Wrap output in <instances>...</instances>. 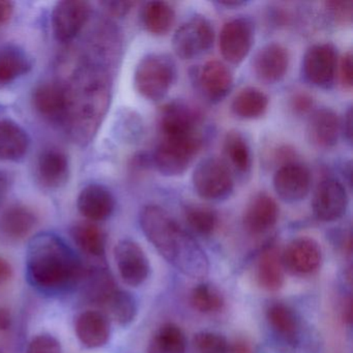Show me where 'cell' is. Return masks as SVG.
Returning <instances> with one entry per match:
<instances>
[{
  "label": "cell",
  "mask_w": 353,
  "mask_h": 353,
  "mask_svg": "<svg viewBox=\"0 0 353 353\" xmlns=\"http://www.w3.org/2000/svg\"><path fill=\"white\" fill-rule=\"evenodd\" d=\"M72 239L86 255L101 258L105 255L106 236L102 229L92 222H82L71 229Z\"/></svg>",
  "instance_id": "obj_33"
},
{
  "label": "cell",
  "mask_w": 353,
  "mask_h": 353,
  "mask_svg": "<svg viewBox=\"0 0 353 353\" xmlns=\"http://www.w3.org/2000/svg\"><path fill=\"white\" fill-rule=\"evenodd\" d=\"M140 226L157 251L179 272L192 279H204L210 272V260L197 241L161 206H144Z\"/></svg>",
  "instance_id": "obj_1"
},
{
  "label": "cell",
  "mask_w": 353,
  "mask_h": 353,
  "mask_svg": "<svg viewBox=\"0 0 353 353\" xmlns=\"http://www.w3.org/2000/svg\"><path fill=\"white\" fill-rule=\"evenodd\" d=\"M285 272L295 276H307L319 270L322 262V250L315 239L299 237L288 243L282 251Z\"/></svg>",
  "instance_id": "obj_14"
},
{
  "label": "cell",
  "mask_w": 353,
  "mask_h": 353,
  "mask_svg": "<svg viewBox=\"0 0 353 353\" xmlns=\"http://www.w3.org/2000/svg\"><path fill=\"white\" fill-rule=\"evenodd\" d=\"M214 41L212 23L205 17L194 16L175 30L172 47L179 59H192L210 50Z\"/></svg>",
  "instance_id": "obj_8"
},
{
  "label": "cell",
  "mask_w": 353,
  "mask_h": 353,
  "mask_svg": "<svg viewBox=\"0 0 353 353\" xmlns=\"http://www.w3.org/2000/svg\"><path fill=\"white\" fill-rule=\"evenodd\" d=\"M341 132L349 144L352 143V109L349 108L345 113L344 119L341 121Z\"/></svg>",
  "instance_id": "obj_45"
},
{
  "label": "cell",
  "mask_w": 353,
  "mask_h": 353,
  "mask_svg": "<svg viewBox=\"0 0 353 353\" xmlns=\"http://www.w3.org/2000/svg\"><path fill=\"white\" fill-rule=\"evenodd\" d=\"M92 7L83 0H63L55 5L51 14L53 34L59 42L74 40L90 20Z\"/></svg>",
  "instance_id": "obj_10"
},
{
  "label": "cell",
  "mask_w": 353,
  "mask_h": 353,
  "mask_svg": "<svg viewBox=\"0 0 353 353\" xmlns=\"http://www.w3.org/2000/svg\"><path fill=\"white\" fill-rule=\"evenodd\" d=\"M353 63L352 52L347 51L340 61H338L336 75H338L340 84L344 90H351L353 85Z\"/></svg>",
  "instance_id": "obj_40"
},
{
  "label": "cell",
  "mask_w": 353,
  "mask_h": 353,
  "mask_svg": "<svg viewBox=\"0 0 353 353\" xmlns=\"http://www.w3.org/2000/svg\"><path fill=\"white\" fill-rule=\"evenodd\" d=\"M32 105L39 114L51 121H65L68 109V92L65 84L44 82L34 88Z\"/></svg>",
  "instance_id": "obj_19"
},
{
  "label": "cell",
  "mask_w": 353,
  "mask_h": 353,
  "mask_svg": "<svg viewBox=\"0 0 353 353\" xmlns=\"http://www.w3.org/2000/svg\"><path fill=\"white\" fill-rule=\"evenodd\" d=\"M313 99L305 92L294 94V97L291 99V107L295 112L299 113V114L310 112L313 108Z\"/></svg>",
  "instance_id": "obj_43"
},
{
  "label": "cell",
  "mask_w": 353,
  "mask_h": 353,
  "mask_svg": "<svg viewBox=\"0 0 353 353\" xmlns=\"http://www.w3.org/2000/svg\"><path fill=\"white\" fill-rule=\"evenodd\" d=\"M229 343L223 334L200 332L192 339L191 353H229Z\"/></svg>",
  "instance_id": "obj_38"
},
{
  "label": "cell",
  "mask_w": 353,
  "mask_h": 353,
  "mask_svg": "<svg viewBox=\"0 0 353 353\" xmlns=\"http://www.w3.org/2000/svg\"><path fill=\"white\" fill-rule=\"evenodd\" d=\"M30 146V136L19 123L0 119V160L17 162L26 157Z\"/></svg>",
  "instance_id": "obj_27"
},
{
  "label": "cell",
  "mask_w": 353,
  "mask_h": 353,
  "mask_svg": "<svg viewBox=\"0 0 353 353\" xmlns=\"http://www.w3.org/2000/svg\"><path fill=\"white\" fill-rule=\"evenodd\" d=\"M346 188L336 179H323L316 188L312 200L314 216L321 222H334L348 208Z\"/></svg>",
  "instance_id": "obj_12"
},
{
  "label": "cell",
  "mask_w": 353,
  "mask_h": 353,
  "mask_svg": "<svg viewBox=\"0 0 353 353\" xmlns=\"http://www.w3.org/2000/svg\"><path fill=\"white\" fill-rule=\"evenodd\" d=\"M197 195L208 201H222L230 197L234 189V177L226 161L208 157L198 163L192 175Z\"/></svg>",
  "instance_id": "obj_6"
},
{
  "label": "cell",
  "mask_w": 353,
  "mask_h": 353,
  "mask_svg": "<svg viewBox=\"0 0 353 353\" xmlns=\"http://www.w3.org/2000/svg\"><path fill=\"white\" fill-rule=\"evenodd\" d=\"M185 332L176 324H163L152 334L148 353H187Z\"/></svg>",
  "instance_id": "obj_32"
},
{
  "label": "cell",
  "mask_w": 353,
  "mask_h": 353,
  "mask_svg": "<svg viewBox=\"0 0 353 353\" xmlns=\"http://www.w3.org/2000/svg\"><path fill=\"white\" fill-rule=\"evenodd\" d=\"M341 121L330 108H319L310 114L307 123V137L316 148H330L338 143Z\"/></svg>",
  "instance_id": "obj_22"
},
{
  "label": "cell",
  "mask_w": 353,
  "mask_h": 353,
  "mask_svg": "<svg viewBox=\"0 0 353 353\" xmlns=\"http://www.w3.org/2000/svg\"><path fill=\"white\" fill-rule=\"evenodd\" d=\"M254 24L249 18L239 17L226 22L219 38L221 54L227 63L239 65L251 51Z\"/></svg>",
  "instance_id": "obj_11"
},
{
  "label": "cell",
  "mask_w": 353,
  "mask_h": 353,
  "mask_svg": "<svg viewBox=\"0 0 353 353\" xmlns=\"http://www.w3.org/2000/svg\"><path fill=\"white\" fill-rule=\"evenodd\" d=\"M0 353H1V352H0Z\"/></svg>",
  "instance_id": "obj_52"
},
{
  "label": "cell",
  "mask_w": 353,
  "mask_h": 353,
  "mask_svg": "<svg viewBox=\"0 0 353 353\" xmlns=\"http://www.w3.org/2000/svg\"><path fill=\"white\" fill-rule=\"evenodd\" d=\"M288 67V50L279 43L266 44L254 57V73L266 84L280 82L286 75Z\"/></svg>",
  "instance_id": "obj_18"
},
{
  "label": "cell",
  "mask_w": 353,
  "mask_h": 353,
  "mask_svg": "<svg viewBox=\"0 0 353 353\" xmlns=\"http://www.w3.org/2000/svg\"><path fill=\"white\" fill-rule=\"evenodd\" d=\"M338 52L330 43L315 44L305 51L301 63V74L307 83L319 88L334 84L338 68Z\"/></svg>",
  "instance_id": "obj_9"
},
{
  "label": "cell",
  "mask_w": 353,
  "mask_h": 353,
  "mask_svg": "<svg viewBox=\"0 0 353 353\" xmlns=\"http://www.w3.org/2000/svg\"><path fill=\"white\" fill-rule=\"evenodd\" d=\"M26 270L38 288L57 291L79 282L85 268L63 239L53 233H41L28 245Z\"/></svg>",
  "instance_id": "obj_2"
},
{
  "label": "cell",
  "mask_w": 353,
  "mask_h": 353,
  "mask_svg": "<svg viewBox=\"0 0 353 353\" xmlns=\"http://www.w3.org/2000/svg\"><path fill=\"white\" fill-rule=\"evenodd\" d=\"M183 216L188 226L201 236L212 234L218 224L216 212L208 206L200 204L185 206Z\"/></svg>",
  "instance_id": "obj_37"
},
{
  "label": "cell",
  "mask_w": 353,
  "mask_h": 353,
  "mask_svg": "<svg viewBox=\"0 0 353 353\" xmlns=\"http://www.w3.org/2000/svg\"><path fill=\"white\" fill-rule=\"evenodd\" d=\"M13 274L11 264L8 260L0 256V284H5L11 279Z\"/></svg>",
  "instance_id": "obj_46"
},
{
  "label": "cell",
  "mask_w": 353,
  "mask_h": 353,
  "mask_svg": "<svg viewBox=\"0 0 353 353\" xmlns=\"http://www.w3.org/2000/svg\"><path fill=\"white\" fill-rule=\"evenodd\" d=\"M80 281H83L82 291L85 299L90 303L103 307L117 289L112 274L103 266L84 270L83 276Z\"/></svg>",
  "instance_id": "obj_28"
},
{
  "label": "cell",
  "mask_w": 353,
  "mask_h": 353,
  "mask_svg": "<svg viewBox=\"0 0 353 353\" xmlns=\"http://www.w3.org/2000/svg\"><path fill=\"white\" fill-rule=\"evenodd\" d=\"M102 7L104 8L105 11L109 15L113 17H125V15L130 13L132 8L135 6L133 1H121V0H114V1H103L101 3Z\"/></svg>",
  "instance_id": "obj_42"
},
{
  "label": "cell",
  "mask_w": 353,
  "mask_h": 353,
  "mask_svg": "<svg viewBox=\"0 0 353 353\" xmlns=\"http://www.w3.org/2000/svg\"><path fill=\"white\" fill-rule=\"evenodd\" d=\"M229 353H253L251 344L245 340H239L233 345H229Z\"/></svg>",
  "instance_id": "obj_47"
},
{
  "label": "cell",
  "mask_w": 353,
  "mask_h": 353,
  "mask_svg": "<svg viewBox=\"0 0 353 353\" xmlns=\"http://www.w3.org/2000/svg\"><path fill=\"white\" fill-rule=\"evenodd\" d=\"M141 19L144 28L150 34L164 36L170 32L174 24V9L166 1H148L142 9Z\"/></svg>",
  "instance_id": "obj_30"
},
{
  "label": "cell",
  "mask_w": 353,
  "mask_h": 353,
  "mask_svg": "<svg viewBox=\"0 0 353 353\" xmlns=\"http://www.w3.org/2000/svg\"><path fill=\"white\" fill-rule=\"evenodd\" d=\"M194 309L200 313L214 314L222 311L225 305L222 292L210 283H200L194 287L190 296Z\"/></svg>",
  "instance_id": "obj_36"
},
{
  "label": "cell",
  "mask_w": 353,
  "mask_h": 353,
  "mask_svg": "<svg viewBox=\"0 0 353 353\" xmlns=\"http://www.w3.org/2000/svg\"><path fill=\"white\" fill-rule=\"evenodd\" d=\"M75 332L86 348H100L110 338V322L102 312L88 310L76 318Z\"/></svg>",
  "instance_id": "obj_25"
},
{
  "label": "cell",
  "mask_w": 353,
  "mask_h": 353,
  "mask_svg": "<svg viewBox=\"0 0 353 353\" xmlns=\"http://www.w3.org/2000/svg\"><path fill=\"white\" fill-rule=\"evenodd\" d=\"M10 185H11V179H10L9 175L0 171V200L7 195Z\"/></svg>",
  "instance_id": "obj_48"
},
{
  "label": "cell",
  "mask_w": 353,
  "mask_h": 353,
  "mask_svg": "<svg viewBox=\"0 0 353 353\" xmlns=\"http://www.w3.org/2000/svg\"><path fill=\"white\" fill-rule=\"evenodd\" d=\"M15 5L9 0H0V28L6 26L13 17Z\"/></svg>",
  "instance_id": "obj_44"
},
{
  "label": "cell",
  "mask_w": 353,
  "mask_h": 353,
  "mask_svg": "<svg viewBox=\"0 0 353 353\" xmlns=\"http://www.w3.org/2000/svg\"><path fill=\"white\" fill-rule=\"evenodd\" d=\"M278 203L268 193L260 192L248 202L243 212V227L253 235L263 234L274 228L279 220Z\"/></svg>",
  "instance_id": "obj_17"
},
{
  "label": "cell",
  "mask_w": 353,
  "mask_h": 353,
  "mask_svg": "<svg viewBox=\"0 0 353 353\" xmlns=\"http://www.w3.org/2000/svg\"><path fill=\"white\" fill-rule=\"evenodd\" d=\"M39 181L48 189H59L69 179V159L59 150H47L39 157L37 165Z\"/></svg>",
  "instance_id": "obj_26"
},
{
  "label": "cell",
  "mask_w": 353,
  "mask_h": 353,
  "mask_svg": "<svg viewBox=\"0 0 353 353\" xmlns=\"http://www.w3.org/2000/svg\"><path fill=\"white\" fill-rule=\"evenodd\" d=\"M218 3L222 6V7L227 8V9H231V8L241 7V6H245L247 3H245V1H239V0H237V1H228V0H226V1H219Z\"/></svg>",
  "instance_id": "obj_51"
},
{
  "label": "cell",
  "mask_w": 353,
  "mask_h": 353,
  "mask_svg": "<svg viewBox=\"0 0 353 353\" xmlns=\"http://www.w3.org/2000/svg\"><path fill=\"white\" fill-rule=\"evenodd\" d=\"M201 145L200 135L161 136L152 156V165L164 176H179L188 170Z\"/></svg>",
  "instance_id": "obj_5"
},
{
  "label": "cell",
  "mask_w": 353,
  "mask_h": 353,
  "mask_svg": "<svg viewBox=\"0 0 353 353\" xmlns=\"http://www.w3.org/2000/svg\"><path fill=\"white\" fill-rule=\"evenodd\" d=\"M268 98L256 88H245L239 90L233 98L231 110L241 119H257L265 114Z\"/></svg>",
  "instance_id": "obj_31"
},
{
  "label": "cell",
  "mask_w": 353,
  "mask_h": 353,
  "mask_svg": "<svg viewBox=\"0 0 353 353\" xmlns=\"http://www.w3.org/2000/svg\"><path fill=\"white\" fill-rule=\"evenodd\" d=\"M77 208L80 214L90 222H101L114 212V196L105 185L90 183L80 192Z\"/></svg>",
  "instance_id": "obj_20"
},
{
  "label": "cell",
  "mask_w": 353,
  "mask_h": 353,
  "mask_svg": "<svg viewBox=\"0 0 353 353\" xmlns=\"http://www.w3.org/2000/svg\"><path fill=\"white\" fill-rule=\"evenodd\" d=\"M114 257L119 274L125 284L138 287L148 280L150 264L139 243L132 239H123L115 247Z\"/></svg>",
  "instance_id": "obj_13"
},
{
  "label": "cell",
  "mask_w": 353,
  "mask_h": 353,
  "mask_svg": "<svg viewBox=\"0 0 353 353\" xmlns=\"http://www.w3.org/2000/svg\"><path fill=\"white\" fill-rule=\"evenodd\" d=\"M311 172L301 163H288L276 169L272 179L276 195L287 203H296L307 197L311 189Z\"/></svg>",
  "instance_id": "obj_15"
},
{
  "label": "cell",
  "mask_w": 353,
  "mask_h": 353,
  "mask_svg": "<svg viewBox=\"0 0 353 353\" xmlns=\"http://www.w3.org/2000/svg\"><path fill=\"white\" fill-rule=\"evenodd\" d=\"M266 322L281 350L293 353L299 348L305 325L296 312L286 303H270L265 312Z\"/></svg>",
  "instance_id": "obj_7"
},
{
  "label": "cell",
  "mask_w": 353,
  "mask_h": 353,
  "mask_svg": "<svg viewBox=\"0 0 353 353\" xmlns=\"http://www.w3.org/2000/svg\"><path fill=\"white\" fill-rule=\"evenodd\" d=\"M326 8L332 12L334 17L338 21H345L350 20L352 17V1H326Z\"/></svg>",
  "instance_id": "obj_41"
},
{
  "label": "cell",
  "mask_w": 353,
  "mask_h": 353,
  "mask_svg": "<svg viewBox=\"0 0 353 353\" xmlns=\"http://www.w3.org/2000/svg\"><path fill=\"white\" fill-rule=\"evenodd\" d=\"M92 75L86 70L75 77L71 88L65 85L68 109L65 121L70 119L74 130L76 125H80L78 131L81 133L84 127L83 134L94 131L108 104L107 78L100 73Z\"/></svg>",
  "instance_id": "obj_3"
},
{
  "label": "cell",
  "mask_w": 353,
  "mask_h": 353,
  "mask_svg": "<svg viewBox=\"0 0 353 353\" xmlns=\"http://www.w3.org/2000/svg\"><path fill=\"white\" fill-rule=\"evenodd\" d=\"M104 307L111 318L123 326L131 324L138 312L137 301L133 294L119 288L110 295Z\"/></svg>",
  "instance_id": "obj_35"
},
{
  "label": "cell",
  "mask_w": 353,
  "mask_h": 353,
  "mask_svg": "<svg viewBox=\"0 0 353 353\" xmlns=\"http://www.w3.org/2000/svg\"><path fill=\"white\" fill-rule=\"evenodd\" d=\"M26 353H63V348L55 336L42 334L30 341Z\"/></svg>",
  "instance_id": "obj_39"
},
{
  "label": "cell",
  "mask_w": 353,
  "mask_h": 353,
  "mask_svg": "<svg viewBox=\"0 0 353 353\" xmlns=\"http://www.w3.org/2000/svg\"><path fill=\"white\" fill-rule=\"evenodd\" d=\"M223 148L228 166L241 174L250 172L252 168L251 148L243 134L237 131L228 132L225 136Z\"/></svg>",
  "instance_id": "obj_34"
},
{
  "label": "cell",
  "mask_w": 353,
  "mask_h": 353,
  "mask_svg": "<svg viewBox=\"0 0 353 353\" xmlns=\"http://www.w3.org/2000/svg\"><path fill=\"white\" fill-rule=\"evenodd\" d=\"M255 276L260 287L272 292L280 290L285 282L282 251L276 243H268L256 260Z\"/></svg>",
  "instance_id": "obj_23"
},
{
  "label": "cell",
  "mask_w": 353,
  "mask_h": 353,
  "mask_svg": "<svg viewBox=\"0 0 353 353\" xmlns=\"http://www.w3.org/2000/svg\"><path fill=\"white\" fill-rule=\"evenodd\" d=\"M161 136L200 135L198 132L199 117L183 103L172 102L162 109L160 115Z\"/></svg>",
  "instance_id": "obj_21"
},
{
  "label": "cell",
  "mask_w": 353,
  "mask_h": 353,
  "mask_svg": "<svg viewBox=\"0 0 353 353\" xmlns=\"http://www.w3.org/2000/svg\"><path fill=\"white\" fill-rule=\"evenodd\" d=\"M195 83L198 90L212 103H218L228 96L233 86V75L226 63L210 61L196 70Z\"/></svg>",
  "instance_id": "obj_16"
},
{
  "label": "cell",
  "mask_w": 353,
  "mask_h": 353,
  "mask_svg": "<svg viewBox=\"0 0 353 353\" xmlns=\"http://www.w3.org/2000/svg\"><path fill=\"white\" fill-rule=\"evenodd\" d=\"M38 216L34 210L21 203H14L0 214V235L10 241L26 239L36 228Z\"/></svg>",
  "instance_id": "obj_24"
},
{
  "label": "cell",
  "mask_w": 353,
  "mask_h": 353,
  "mask_svg": "<svg viewBox=\"0 0 353 353\" xmlns=\"http://www.w3.org/2000/svg\"><path fill=\"white\" fill-rule=\"evenodd\" d=\"M12 324V317L7 309L0 307V330H9Z\"/></svg>",
  "instance_id": "obj_49"
},
{
  "label": "cell",
  "mask_w": 353,
  "mask_h": 353,
  "mask_svg": "<svg viewBox=\"0 0 353 353\" xmlns=\"http://www.w3.org/2000/svg\"><path fill=\"white\" fill-rule=\"evenodd\" d=\"M176 79V67L170 57L161 53L146 55L134 74L136 90L146 100H162Z\"/></svg>",
  "instance_id": "obj_4"
},
{
  "label": "cell",
  "mask_w": 353,
  "mask_h": 353,
  "mask_svg": "<svg viewBox=\"0 0 353 353\" xmlns=\"http://www.w3.org/2000/svg\"><path fill=\"white\" fill-rule=\"evenodd\" d=\"M30 55L15 45L0 48V84H8L26 75L32 70Z\"/></svg>",
  "instance_id": "obj_29"
},
{
  "label": "cell",
  "mask_w": 353,
  "mask_h": 353,
  "mask_svg": "<svg viewBox=\"0 0 353 353\" xmlns=\"http://www.w3.org/2000/svg\"><path fill=\"white\" fill-rule=\"evenodd\" d=\"M343 319L348 324L352 322V299L351 297L345 301L344 307H343Z\"/></svg>",
  "instance_id": "obj_50"
}]
</instances>
